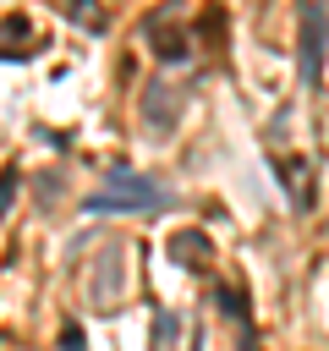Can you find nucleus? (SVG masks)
<instances>
[{
	"instance_id": "9d476101",
	"label": "nucleus",
	"mask_w": 329,
	"mask_h": 351,
	"mask_svg": "<svg viewBox=\"0 0 329 351\" xmlns=\"http://www.w3.org/2000/svg\"><path fill=\"white\" fill-rule=\"evenodd\" d=\"M241 351H258V340H252V329H241Z\"/></svg>"
},
{
	"instance_id": "f257e3e1",
	"label": "nucleus",
	"mask_w": 329,
	"mask_h": 351,
	"mask_svg": "<svg viewBox=\"0 0 329 351\" xmlns=\"http://www.w3.org/2000/svg\"><path fill=\"white\" fill-rule=\"evenodd\" d=\"M88 214H164L175 208V197L154 181V176H137V170H110L88 197H82Z\"/></svg>"
},
{
	"instance_id": "6e6552de",
	"label": "nucleus",
	"mask_w": 329,
	"mask_h": 351,
	"mask_svg": "<svg viewBox=\"0 0 329 351\" xmlns=\"http://www.w3.org/2000/svg\"><path fill=\"white\" fill-rule=\"evenodd\" d=\"M60 351H88V335H82V324L71 318V324H60Z\"/></svg>"
},
{
	"instance_id": "f03ea898",
	"label": "nucleus",
	"mask_w": 329,
	"mask_h": 351,
	"mask_svg": "<svg viewBox=\"0 0 329 351\" xmlns=\"http://www.w3.org/2000/svg\"><path fill=\"white\" fill-rule=\"evenodd\" d=\"M324 55H329V5H302V27H296V71H302V88H307V93L324 82Z\"/></svg>"
},
{
	"instance_id": "7ed1b4c3",
	"label": "nucleus",
	"mask_w": 329,
	"mask_h": 351,
	"mask_svg": "<svg viewBox=\"0 0 329 351\" xmlns=\"http://www.w3.org/2000/svg\"><path fill=\"white\" fill-rule=\"evenodd\" d=\"M175 115H181V99H175L164 82H154V88L143 93V121H148V132H170Z\"/></svg>"
},
{
	"instance_id": "0eeeda50",
	"label": "nucleus",
	"mask_w": 329,
	"mask_h": 351,
	"mask_svg": "<svg viewBox=\"0 0 329 351\" xmlns=\"http://www.w3.org/2000/svg\"><path fill=\"white\" fill-rule=\"evenodd\" d=\"M154 44H159L154 55H159V60H175V66L192 55V44H186V33H181V27H175V33H164V38H154Z\"/></svg>"
},
{
	"instance_id": "39448f33",
	"label": "nucleus",
	"mask_w": 329,
	"mask_h": 351,
	"mask_svg": "<svg viewBox=\"0 0 329 351\" xmlns=\"http://www.w3.org/2000/svg\"><path fill=\"white\" fill-rule=\"evenodd\" d=\"M175 340H181V313L159 307V313H154V351H170Z\"/></svg>"
},
{
	"instance_id": "1a4fd4ad",
	"label": "nucleus",
	"mask_w": 329,
	"mask_h": 351,
	"mask_svg": "<svg viewBox=\"0 0 329 351\" xmlns=\"http://www.w3.org/2000/svg\"><path fill=\"white\" fill-rule=\"evenodd\" d=\"M11 197H16V170H5V176H0V214L11 208Z\"/></svg>"
},
{
	"instance_id": "20e7f679",
	"label": "nucleus",
	"mask_w": 329,
	"mask_h": 351,
	"mask_svg": "<svg viewBox=\"0 0 329 351\" xmlns=\"http://www.w3.org/2000/svg\"><path fill=\"white\" fill-rule=\"evenodd\" d=\"M208 252H214L208 230H175V236H170V258H175V263L186 258V263H197V269H203V263H208Z\"/></svg>"
},
{
	"instance_id": "423d86ee",
	"label": "nucleus",
	"mask_w": 329,
	"mask_h": 351,
	"mask_svg": "<svg viewBox=\"0 0 329 351\" xmlns=\"http://www.w3.org/2000/svg\"><path fill=\"white\" fill-rule=\"evenodd\" d=\"M115 263H121V252H104V263H99V269H104V274H99V285H93V291H88V296H93V302H110V296H115V291H121V274H115Z\"/></svg>"
}]
</instances>
